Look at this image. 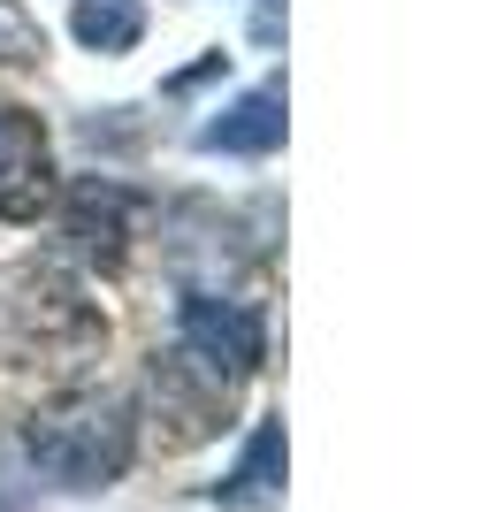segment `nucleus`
I'll use <instances>...</instances> for the list:
<instances>
[{
	"label": "nucleus",
	"instance_id": "1",
	"mask_svg": "<svg viewBox=\"0 0 504 512\" xmlns=\"http://www.w3.org/2000/svg\"><path fill=\"white\" fill-rule=\"evenodd\" d=\"M23 459L54 490H115L138 459V406L123 390H69V398L31 413Z\"/></svg>",
	"mask_w": 504,
	"mask_h": 512
},
{
	"label": "nucleus",
	"instance_id": "2",
	"mask_svg": "<svg viewBox=\"0 0 504 512\" xmlns=\"http://www.w3.org/2000/svg\"><path fill=\"white\" fill-rule=\"evenodd\" d=\"M176 344H184L191 360H207L214 375L245 383L252 367L268 360V321H260V306H245V299L184 291V306H176Z\"/></svg>",
	"mask_w": 504,
	"mask_h": 512
},
{
	"label": "nucleus",
	"instance_id": "3",
	"mask_svg": "<svg viewBox=\"0 0 504 512\" xmlns=\"http://www.w3.org/2000/svg\"><path fill=\"white\" fill-rule=\"evenodd\" d=\"M54 207V146L31 107L0 100V222H39Z\"/></svg>",
	"mask_w": 504,
	"mask_h": 512
},
{
	"label": "nucleus",
	"instance_id": "4",
	"mask_svg": "<svg viewBox=\"0 0 504 512\" xmlns=\"http://www.w3.org/2000/svg\"><path fill=\"white\" fill-rule=\"evenodd\" d=\"M130 214H138V192H123L115 176H77L62 199V237H69V253L84 260H123L130 245Z\"/></svg>",
	"mask_w": 504,
	"mask_h": 512
},
{
	"label": "nucleus",
	"instance_id": "5",
	"mask_svg": "<svg viewBox=\"0 0 504 512\" xmlns=\"http://www.w3.org/2000/svg\"><path fill=\"white\" fill-rule=\"evenodd\" d=\"M283 146V85H252L199 130V153H237V161H268Z\"/></svg>",
	"mask_w": 504,
	"mask_h": 512
},
{
	"label": "nucleus",
	"instance_id": "6",
	"mask_svg": "<svg viewBox=\"0 0 504 512\" xmlns=\"http://www.w3.org/2000/svg\"><path fill=\"white\" fill-rule=\"evenodd\" d=\"M275 482H283V421H252L245 451H237V467L214 482V505H268Z\"/></svg>",
	"mask_w": 504,
	"mask_h": 512
},
{
	"label": "nucleus",
	"instance_id": "7",
	"mask_svg": "<svg viewBox=\"0 0 504 512\" xmlns=\"http://www.w3.org/2000/svg\"><path fill=\"white\" fill-rule=\"evenodd\" d=\"M69 31H77L84 54H130V46L146 39V8L138 0H77Z\"/></svg>",
	"mask_w": 504,
	"mask_h": 512
},
{
	"label": "nucleus",
	"instance_id": "8",
	"mask_svg": "<svg viewBox=\"0 0 504 512\" xmlns=\"http://www.w3.org/2000/svg\"><path fill=\"white\" fill-rule=\"evenodd\" d=\"M0 62H16V69L46 62V31H39V16H31L23 0H0Z\"/></svg>",
	"mask_w": 504,
	"mask_h": 512
}]
</instances>
